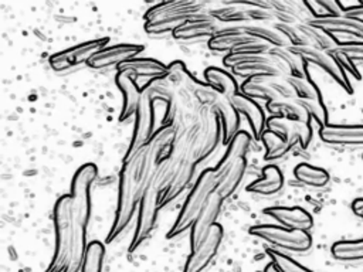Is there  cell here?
<instances>
[{
    "label": "cell",
    "mask_w": 363,
    "mask_h": 272,
    "mask_svg": "<svg viewBox=\"0 0 363 272\" xmlns=\"http://www.w3.org/2000/svg\"><path fill=\"white\" fill-rule=\"evenodd\" d=\"M210 16L216 21H221V23H241V21H247L248 20L247 11L244 8H240L235 4H228L224 8L213 10L210 13Z\"/></svg>",
    "instance_id": "47"
},
{
    "label": "cell",
    "mask_w": 363,
    "mask_h": 272,
    "mask_svg": "<svg viewBox=\"0 0 363 272\" xmlns=\"http://www.w3.org/2000/svg\"><path fill=\"white\" fill-rule=\"evenodd\" d=\"M98 176V167L94 163L79 166L71 181V207L74 220L88 225L91 218V187Z\"/></svg>",
    "instance_id": "8"
},
{
    "label": "cell",
    "mask_w": 363,
    "mask_h": 272,
    "mask_svg": "<svg viewBox=\"0 0 363 272\" xmlns=\"http://www.w3.org/2000/svg\"><path fill=\"white\" fill-rule=\"evenodd\" d=\"M322 142L333 146L363 147V125H332L319 128Z\"/></svg>",
    "instance_id": "17"
},
{
    "label": "cell",
    "mask_w": 363,
    "mask_h": 272,
    "mask_svg": "<svg viewBox=\"0 0 363 272\" xmlns=\"http://www.w3.org/2000/svg\"><path fill=\"white\" fill-rule=\"evenodd\" d=\"M163 79L164 78L152 79L142 88V98L135 113L133 133L125 159L146 146L153 133L159 129V125L160 128L166 125L164 119L157 115V110L166 108L172 109L173 95Z\"/></svg>",
    "instance_id": "1"
},
{
    "label": "cell",
    "mask_w": 363,
    "mask_h": 272,
    "mask_svg": "<svg viewBox=\"0 0 363 272\" xmlns=\"http://www.w3.org/2000/svg\"><path fill=\"white\" fill-rule=\"evenodd\" d=\"M284 174L279 167L274 164H268L262 169V177L255 178L247 186L250 193H255L259 196H274L284 187Z\"/></svg>",
    "instance_id": "29"
},
{
    "label": "cell",
    "mask_w": 363,
    "mask_h": 272,
    "mask_svg": "<svg viewBox=\"0 0 363 272\" xmlns=\"http://www.w3.org/2000/svg\"><path fill=\"white\" fill-rule=\"evenodd\" d=\"M223 198L218 194H213V197L210 198V201L207 203V205L204 207V210L201 211V214L197 217V220L194 221V224L190 228V249H196L203 239L207 237V234L210 232V230L213 228L221 211V205H223Z\"/></svg>",
    "instance_id": "18"
},
{
    "label": "cell",
    "mask_w": 363,
    "mask_h": 272,
    "mask_svg": "<svg viewBox=\"0 0 363 272\" xmlns=\"http://www.w3.org/2000/svg\"><path fill=\"white\" fill-rule=\"evenodd\" d=\"M230 102L234 105V108L237 109L240 116L242 115L247 119V122L250 123L251 135L255 139H261V135L264 133L265 126H267L265 113H264V109L261 108V105L258 102H255V99H251V98L242 95L241 92L237 94L233 99H230Z\"/></svg>",
    "instance_id": "20"
},
{
    "label": "cell",
    "mask_w": 363,
    "mask_h": 272,
    "mask_svg": "<svg viewBox=\"0 0 363 272\" xmlns=\"http://www.w3.org/2000/svg\"><path fill=\"white\" fill-rule=\"evenodd\" d=\"M247 169V160L245 157L238 160L235 164H233L224 174L217 177V186H216V194H218L223 200L233 196V193L240 186Z\"/></svg>",
    "instance_id": "35"
},
{
    "label": "cell",
    "mask_w": 363,
    "mask_h": 272,
    "mask_svg": "<svg viewBox=\"0 0 363 272\" xmlns=\"http://www.w3.org/2000/svg\"><path fill=\"white\" fill-rule=\"evenodd\" d=\"M224 230L220 224H214L207 237L203 239V242L190 252L183 272H201L204 271L211 259L216 256L221 241H223Z\"/></svg>",
    "instance_id": "13"
},
{
    "label": "cell",
    "mask_w": 363,
    "mask_h": 272,
    "mask_svg": "<svg viewBox=\"0 0 363 272\" xmlns=\"http://www.w3.org/2000/svg\"><path fill=\"white\" fill-rule=\"evenodd\" d=\"M294 176L299 183L315 188L325 187L330 180V176L325 169L312 166L309 163L296 164L294 169Z\"/></svg>",
    "instance_id": "37"
},
{
    "label": "cell",
    "mask_w": 363,
    "mask_h": 272,
    "mask_svg": "<svg viewBox=\"0 0 363 272\" xmlns=\"http://www.w3.org/2000/svg\"><path fill=\"white\" fill-rule=\"evenodd\" d=\"M167 76L177 85L190 88L194 95L207 85V82H200L186 67L183 61H173L167 65Z\"/></svg>",
    "instance_id": "38"
},
{
    "label": "cell",
    "mask_w": 363,
    "mask_h": 272,
    "mask_svg": "<svg viewBox=\"0 0 363 272\" xmlns=\"http://www.w3.org/2000/svg\"><path fill=\"white\" fill-rule=\"evenodd\" d=\"M289 84L294 88L295 92V99H301V101H315V99H323L320 89L318 88V85L311 79L309 72L302 76V78H292V76H286Z\"/></svg>",
    "instance_id": "42"
},
{
    "label": "cell",
    "mask_w": 363,
    "mask_h": 272,
    "mask_svg": "<svg viewBox=\"0 0 363 272\" xmlns=\"http://www.w3.org/2000/svg\"><path fill=\"white\" fill-rule=\"evenodd\" d=\"M240 92L251 99H262L267 102L281 101L278 92L274 88L272 78L245 79L240 86Z\"/></svg>",
    "instance_id": "34"
},
{
    "label": "cell",
    "mask_w": 363,
    "mask_h": 272,
    "mask_svg": "<svg viewBox=\"0 0 363 272\" xmlns=\"http://www.w3.org/2000/svg\"><path fill=\"white\" fill-rule=\"evenodd\" d=\"M308 65H315L326 72L340 88L347 94H352V84L347 75V71L342 65L340 60L333 54L312 47H291Z\"/></svg>",
    "instance_id": "9"
},
{
    "label": "cell",
    "mask_w": 363,
    "mask_h": 272,
    "mask_svg": "<svg viewBox=\"0 0 363 272\" xmlns=\"http://www.w3.org/2000/svg\"><path fill=\"white\" fill-rule=\"evenodd\" d=\"M345 16L363 21V3H362V4H359V6L345 7Z\"/></svg>",
    "instance_id": "49"
},
{
    "label": "cell",
    "mask_w": 363,
    "mask_h": 272,
    "mask_svg": "<svg viewBox=\"0 0 363 272\" xmlns=\"http://www.w3.org/2000/svg\"><path fill=\"white\" fill-rule=\"evenodd\" d=\"M267 130L277 135L284 142L295 146L299 144L306 149L312 140V125L308 122L288 120L281 116H271L267 119Z\"/></svg>",
    "instance_id": "12"
},
{
    "label": "cell",
    "mask_w": 363,
    "mask_h": 272,
    "mask_svg": "<svg viewBox=\"0 0 363 272\" xmlns=\"http://www.w3.org/2000/svg\"><path fill=\"white\" fill-rule=\"evenodd\" d=\"M204 81L223 98L233 99L237 94H240V86L235 78L218 67H208L204 71Z\"/></svg>",
    "instance_id": "30"
},
{
    "label": "cell",
    "mask_w": 363,
    "mask_h": 272,
    "mask_svg": "<svg viewBox=\"0 0 363 272\" xmlns=\"http://www.w3.org/2000/svg\"><path fill=\"white\" fill-rule=\"evenodd\" d=\"M193 162L183 160L176 176L172 178V181L166 186V188L159 194V208L164 207L166 204L176 200L190 184L193 178Z\"/></svg>",
    "instance_id": "27"
},
{
    "label": "cell",
    "mask_w": 363,
    "mask_h": 272,
    "mask_svg": "<svg viewBox=\"0 0 363 272\" xmlns=\"http://www.w3.org/2000/svg\"><path fill=\"white\" fill-rule=\"evenodd\" d=\"M145 47L142 44H115L102 48L88 62L92 69H108L112 67H121L123 62L136 58Z\"/></svg>",
    "instance_id": "15"
},
{
    "label": "cell",
    "mask_w": 363,
    "mask_h": 272,
    "mask_svg": "<svg viewBox=\"0 0 363 272\" xmlns=\"http://www.w3.org/2000/svg\"><path fill=\"white\" fill-rule=\"evenodd\" d=\"M309 24L335 35V34H347L354 37L359 42H363V21L340 16V17H329L320 20H312Z\"/></svg>",
    "instance_id": "24"
},
{
    "label": "cell",
    "mask_w": 363,
    "mask_h": 272,
    "mask_svg": "<svg viewBox=\"0 0 363 272\" xmlns=\"http://www.w3.org/2000/svg\"><path fill=\"white\" fill-rule=\"evenodd\" d=\"M115 82L121 89V94L123 98L122 109L119 115V120L123 122L136 113L140 98H142V89L135 82V78L125 72L118 71L115 75Z\"/></svg>",
    "instance_id": "22"
},
{
    "label": "cell",
    "mask_w": 363,
    "mask_h": 272,
    "mask_svg": "<svg viewBox=\"0 0 363 272\" xmlns=\"http://www.w3.org/2000/svg\"><path fill=\"white\" fill-rule=\"evenodd\" d=\"M223 28H220V26L216 23V20L208 16H196L190 20H187L183 26H180L174 33L173 37L176 40H197V38H203V37H214L217 33H220Z\"/></svg>",
    "instance_id": "23"
},
{
    "label": "cell",
    "mask_w": 363,
    "mask_h": 272,
    "mask_svg": "<svg viewBox=\"0 0 363 272\" xmlns=\"http://www.w3.org/2000/svg\"><path fill=\"white\" fill-rule=\"evenodd\" d=\"M279 65L285 76L302 78L308 74V64L291 48H271L268 52Z\"/></svg>",
    "instance_id": "28"
},
{
    "label": "cell",
    "mask_w": 363,
    "mask_h": 272,
    "mask_svg": "<svg viewBox=\"0 0 363 272\" xmlns=\"http://www.w3.org/2000/svg\"><path fill=\"white\" fill-rule=\"evenodd\" d=\"M259 140L262 142V144L265 147V154H264L265 160L281 159L294 147L292 144L284 142L282 139H279L277 135H274L272 132H269L267 129L261 135Z\"/></svg>",
    "instance_id": "43"
},
{
    "label": "cell",
    "mask_w": 363,
    "mask_h": 272,
    "mask_svg": "<svg viewBox=\"0 0 363 272\" xmlns=\"http://www.w3.org/2000/svg\"><path fill=\"white\" fill-rule=\"evenodd\" d=\"M264 212L288 230L308 231L313 227L312 215L301 207H268Z\"/></svg>",
    "instance_id": "19"
},
{
    "label": "cell",
    "mask_w": 363,
    "mask_h": 272,
    "mask_svg": "<svg viewBox=\"0 0 363 272\" xmlns=\"http://www.w3.org/2000/svg\"><path fill=\"white\" fill-rule=\"evenodd\" d=\"M208 48L216 52L225 54H252L264 55L269 52V45L261 40L247 34L242 27L224 28L214 37L208 38Z\"/></svg>",
    "instance_id": "6"
},
{
    "label": "cell",
    "mask_w": 363,
    "mask_h": 272,
    "mask_svg": "<svg viewBox=\"0 0 363 272\" xmlns=\"http://www.w3.org/2000/svg\"><path fill=\"white\" fill-rule=\"evenodd\" d=\"M152 180V178H150ZM157 210H159V190L150 181L140 203H139V212H138V224L133 234V238L129 245V251L133 252L139 248L147 238H150L152 232L156 228L157 220Z\"/></svg>",
    "instance_id": "10"
},
{
    "label": "cell",
    "mask_w": 363,
    "mask_h": 272,
    "mask_svg": "<svg viewBox=\"0 0 363 272\" xmlns=\"http://www.w3.org/2000/svg\"><path fill=\"white\" fill-rule=\"evenodd\" d=\"M332 256L342 262L363 261V238L354 241H337L330 248Z\"/></svg>",
    "instance_id": "40"
},
{
    "label": "cell",
    "mask_w": 363,
    "mask_h": 272,
    "mask_svg": "<svg viewBox=\"0 0 363 272\" xmlns=\"http://www.w3.org/2000/svg\"><path fill=\"white\" fill-rule=\"evenodd\" d=\"M342 62H362L363 64V42L349 41L342 42L337 50L333 52Z\"/></svg>",
    "instance_id": "46"
},
{
    "label": "cell",
    "mask_w": 363,
    "mask_h": 272,
    "mask_svg": "<svg viewBox=\"0 0 363 272\" xmlns=\"http://www.w3.org/2000/svg\"><path fill=\"white\" fill-rule=\"evenodd\" d=\"M267 255L269 256L271 262L278 268L279 272H312L311 269L305 268L303 265H301L299 262H296L291 256H288V255H285V254H282L277 249L268 248Z\"/></svg>",
    "instance_id": "45"
},
{
    "label": "cell",
    "mask_w": 363,
    "mask_h": 272,
    "mask_svg": "<svg viewBox=\"0 0 363 272\" xmlns=\"http://www.w3.org/2000/svg\"><path fill=\"white\" fill-rule=\"evenodd\" d=\"M235 76L251 79V78H279L285 76L281 71L278 62L268 54L265 55H255L251 60H247L233 68Z\"/></svg>",
    "instance_id": "16"
},
{
    "label": "cell",
    "mask_w": 363,
    "mask_h": 272,
    "mask_svg": "<svg viewBox=\"0 0 363 272\" xmlns=\"http://www.w3.org/2000/svg\"><path fill=\"white\" fill-rule=\"evenodd\" d=\"M119 72H125L135 76H143L152 79L157 78H166L167 76V65L163 62L155 60V58H147V57H136L132 58L126 62H123L119 68Z\"/></svg>",
    "instance_id": "25"
},
{
    "label": "cell",
    "mask_w": 363,
    "mask_h": 272,
    "mask_svg": "<svg viewBox=\"0 0 363 272\" xmlns=\"http://www.w3.org/2000/svg\"><path fill=\"white\" fill-rule=\"evenodd\" d=\"M303 3L312 16V20L345 16L343 4L335 0H312V1H303Z\"/></svg>",
    "instance_id": "41"
},
{
    "label": "cell",
    "mask_w": 363,
    "mask_h": 272,
    "mask_svg": "<svg viewBox=\"0 0 363 272\" xmlns=\"http://www.w3.org/2000/svg\"><path fill=\"white\" fill-rule=\"evenodd\" d=\"M143 194L139 190L133 174L132 167L128 162H123L122 169L119 171V187H118V207L115 212V218L112 227L106 235V242H112L116 237L122 234V231L129 225L132 221L136 204L140 203Z\"/></svg>",
    "instance_id": "5"
},
{
    "label": "cell",
    "mask_w": 363,
    "mask_h": 272,
    "mask_svg": "<svg viewBox=\"0 0 363 272\" xmlns=\"http://www.w3.org/2000/svg\"><path fill=\"white\" fill-rule=\"evenodd\" d=\"M52 220L55 231V246L52 259L45 272H64L68 264V255L74 235V215L69 194H64L55 201Z\"/></svg>",
    "instance_id": "4"
},
{
    "label": "cell",
    "mask_w": 363,
    "mask_h": 272,
    "mask_svg": "<svg viewBox=\"0 0 363 272\" xmlns=\"http://www.w3.org/2000/svg\"><path fill=\"white\" fill-rule=\"evenodd\" d=\"M251 144V136L248 135V132L240 130L227 144V150L223 156V159L218 162V164L216 166L214 171L217 174V177H220L221 174H224L233 164H235L238 160L244 159L248 149Z\"/></svg>",
    "instance_id": "26"
},
{
    "label": "cell",
    "mask_w": 363,
    "mask_h": 272,
    "mask_svg": "<svg viewBox=\"0 0 363 272\" xmlns=\"http://www.w3.org/2000/svg\"><path fill=\"white\" fill-rule=\"evenodd\" d=\"M174 140H176V128L173 126V123L164 125L153 133V136L146 144L149 149V154L153 166H159L173 156L172 150H173Z\"/></svg>",
    "instance_id": "21"
},
{
    "label": "cell",
    "mask_w": 363,
    "mask_h": 272,
    "mask_svg": "<svg viewBox=\"0 0 363 272\" xmlns=\"http://www.w3.org/2000/svg\"><path fill=\"white\" fill-rule=\"evenodd\" d=\"M248 232L257 238L264 239L272 246L286 249L291 252H306L312 248V237L308 231L288 230L281 225L272 224H259L250 227Z\"/></svg>",
    "instance_id": "7"
},
{
    "label": "cell",
    "mask_w": 363,
    "mask_h": 272,
    "mask_svg": "<svg viewBox=\"0 0 363 272\" xmlns=\"http://www.w3.org/2000/svg\"><path fill=\"white\" fill-rule=\"evenodd\" d=\"M218 115L223 129V143L228 144L230 140L240 132V113L227 98H220L213 106Z\"/></svg>",
    "instance_id": "31"
},
{
    "label": "cell",
    "mask_w": 363,
    "mask_h": 272,
    "mask_svg": "<svg viewBox=\"0 0 363 272\" xmlns=\"http://www.w3.org/2000/svg\"><path fill=\"white\" fill-rule=\"evenodd\" d=\"M217 186V174L214 169H206L197 178L196 184L193 186L191 191L189 193L176 221L170 227L166 234V238H174L179 234L184 232L186 230L191 228L197 217L201 214L213 194L216 193Z\"/></svg>",
    "instance_id": "3"
},
{
    "label": "cell",
    "mask_w": 363,
    "mask_h": 272,
    "mask_svg": "<svg viewBox=\"0 0 363 272\" xmlns=\"http://www.w3.org/2000/svg\"><path fill=\"white\" fill-rule=\"evenodd\" d=\"M299 28L306 38V44H308L306 47H312V48L328 51V52H335L340 45V41L336 38V35H332L309 23L299 24Z\"/></svg>",
    "instance_id": "36"
},
{
    "label": "cell",
    "mask_w": 363,
    "mask_h": 272,
    "mask_svg": "<svg viewBox=\"0 0 363 272\" xmlns=\"http://www.w3.org/2000/svg\"><path fill=\"white\" fill-rule=\"evenodd\" d=\"M261 272H279V271H278V268L272 262H269V264H267V266Z\"/></svg>",
    "instance_id": "51"
},
{
    "label": "cell",
    "mask_w": 363,
    "mask_h": 272,
    "mask_svg": "<svg viewBox=\"0 0 363 272\" xmlns=\"http://www.w3.org/2000/svg\"><path fill=\"white\" fill-rule=\"evenodd\" d=\"M105 258V248L102 242L92 241L88 244L84 265L81 272H101Z\"/></svg>",
    "instance_id": "44"
},
{
    "label": "cell",
    "mask_w": 363,
    "mask_h": 272,
    "mask_svg": "<svg viewBox=\"0 0 363 272\" xmlns=\"http://www.w3.org/2000/svg\"><path fill=\"white\" fill-rule=\"evenodd\" d=\"M108 42H109V38L102 37V38H95V40H89V41L77 44L74 47H69L67 50L52 54L50 57V65L54 71L61 72V71L74 68L77 65H82L85 62L88 64L89 60L96 52H99L102 48L108 47Z\"/></svg>",
    "instance_id": "11"
},
{
    "label": "cell",
    "mask_w": 363,
    "mask_h": 272,
    "mask_svg": "<svg viewBox=\"0 0 363 272\" xmlns=\"http://www.w3.org/2000/svg\"><path fill=\"white\" fill-rule=\"evenodd\" d=\"M267 109L271 116H281L288 120H298V122H312V118L306 112V109L296 101V99H281L267 102Z\"/></svg>",
    "instance_id": "33"
},
{
    "label": "cell",
    "mask_w": 363,
    "mask_h": 272,
    "mask_svg": "<svg viewBox=\"0 0 363 272\" xmlns=\"http://www.w3.org/2000/svg\"><path fill=\"white\" fill-rule=\"evenodd\" d=\"M204 4L196 0H167L150 7L145 14V31L152 35L174 33L187 20L200 16Z\"/></svg>",
    "instance_id": "2"
},
{
    "label": "cell",
    "mask_w": 363,
    "mask_h": 272,
    "mask_svg": "<svg viewBox=\"0 0 363 272\" xmlns=\"http://www.w3.org/2000/svg\"><path fill=\"white\" fill-rule=\"evenodd\" d=\"M275 27L286 37V40L289 41L291 47H305L306 44V38L303 35V33L299 28V24H275Z\"/></svg>",
    "instance_id": "48"
},
{
    "label": "cell",
    "mask_w": 363,
    "mask_h": 272,
    "mask_svg": "<svg viewBox=\"0 0 363 272\" xmlns=\"http://www.w3.org/2000/svg\"><path fill=\"white\" fill-rule=\"evenodd\" d=\"M352 210H353V212H354L357 217H360V218L363 220V198L354 200L353 204H352Z\"/></svg>",
    "instance_id": "50"
},
{
    "label": "cell",
    "mask_w": 363,
    "mask_h": 272,
    "mask_svg": "<svg viewBox=\"0 0 363 272\" xmlns=\"http://www.w3.org/2000/svg\"><path fill=\"white\" fill-rule=\"evenodd\" d=\"M244 31L262 42H267L268 45H272V48H288L291 47L286 37L274 26V28L262 27V26H245L242 27Z\"/></svg>",
    "instance_id": "39"
},
{
    "label": "cell",
    "mask_w": 363,
    "mask_h": 272,
    "mask_svg": "<svg viewBox=\"0 0 363 272\" xmlns=\"http://www.w3.org/2000/svg\"><path fill=\"white\" fill-rule=\"evenodd\" d=\"M86 225L74 220V235L72 244L68 255V264L64 272H79L84 265L85 254H86Z\"/></svg>",
    "instance_id": "32"
},
{
    "label": "cell",
    "mask_w": 363,
    "mask_h": 272,
    "mask_svg": "<svg viewBox=\"0 0 363 272\" xmlns=\"http://www.w3.org/2000/svg\"><path fill=\"white\" fill-rule=\"evenodd\" d=\"M220 136H223V129H221V123L218 119V115L216 112V109L213 108L204 120V128L200 129L197 132V136L193 142L194 150L191 152V160L190 162H201L206 157H208L213 150L216 149Z\"/></svg>",
    "instance_id": "14"
}]
</instances>
